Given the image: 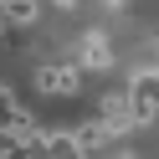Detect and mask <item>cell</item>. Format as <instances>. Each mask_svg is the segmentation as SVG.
<instances>
[{
  "label": "cell",
  "instance_id": "1",
  "mask_svg": "<svg viewBox=\"0 0 159 159\" xmlns=\"http://www.w3.org/2000/svg\"><path fill=\"white\" fill-rule=\"evenodd\" d=\"M128 103H134V118H139V123H149V118L159 113V67H144V72L134 77Z\"/></svg>",
  "mask_w": 159,
  "mask_h": 159
},
{
  "label": "cell",
  "instance_id": "2",
  "mask_svg": "<svg viewBox=\"0 0 159 159\" xmlns=\"http://www.w3.org/2000/svg\"><path fill=\"white\" fill-rule=\"evenodd\" d=\"M108 62H113V46H108L98 31H87L82 52H77V67H82V72H108Z\"/></svg>",
  "mask_w": 159,
  "mask_h": 159
},
{
  "label": "cell",
  "instance_id": "3",
  "mask_svg": "<svg viewBox=\"0 0 159 159\" xmlns=\"http://www.w3.org/2000/svg\"><path fill=\"white\" fill-rule=\"evenodd\" d=\"M77 77H82V67H41L36 87L41 93H77Z\"/></svg>",
  "mask_w": 159,
  "mask_h": 159
},
{
  "label": "cell",
  "instance_id": "4",
  "mask_svg": "<svg viewBox=\"0 0 159 159\" xmlns=\"http://www.w3.org/2000/svg\"><path fill=\"white\" fill-rule=\"evenodd\" d=\"M103 128H108V134H128V128H139L134 103H128V98H108V103H103Z\"/></svg>",
  "mask_w": 159,
  "mask_h": 159
},
{
  "label": "cell",
  "instance_id": "5",
  "mask_svg": "<svg viewBox=\"0 0 159 159\" xmlns=\"http://www.w3.org/2000/svg\"><path fill=\"white\" fill-rule=\"evenodd\" d=\"M103 139H108L103 118H93V123H82V128L72 134V154H98V149H103Z\"/></svg>",
  "mask_w": 159,
  "mask_h": 159
},
{
  "label": "cell",
  "instance_id": "6",
  "mask_svg": "<svg viewBox=\"0 0 159 159\" xmlns=\"http://www.w3.org/2000/svg\"><path fill=\"white\" fill-rule=\"evenodd\" d=\"M0 16H5V21L31 26V21H36V0H5V5H0Z\"/></svg>",
  "mask_w": 159,
  "mask_h": 159
},
{
  "label": "cell",
  "instance_id": "7",
  "mask_svg": "<svg viewBox=\"0 0 159 159\" xmlns=\"http://www.w3.org/2000/svg\"><path fill=\"white\" fill-rule=\"evenodd\" d=\"M21 108H16V93H11V87H0V128H16V123H21Z\"/></svg>",
  "mask_w": 159,
  "mask_h": 159
},
{
  "label": "cell",
  "instance_id": "8",
  "mask_svg": "<svg viewBox=\"0 0 159 159\" xmlns=\"http://www.w3.org/2000/svg\"><path fill=\"white\" fill-rule=\"evenodd\" d=\"M52 5H62V11H67V5H77V0H52Z\"/></svg>",
  "mask_w": 159,
  "mask_h": 159
},
{
  "label": "cell",
  "instance_id": "9",
  "mask_svg": "<svg viewBox=\"0 0 159 159\" xmlns=\"http://www.w3.org/2000/svg\"><path fill=\"white\" fill-rule=\"evenodd\" d=\"M108 5H128V0H108Z\"/></svg>",
  "mask_w": 159,
  "mask_h": 159
},
{
  "label": "cell",
  "instance_id": "10",
  "mask_svg": "<svg viewBox=\"0 0 159 159\" xmlns=\"http://www.w3.org/2000/svg\"><path fill=\"white\" fill-rule=\"evenodd\" d=\"M0 5H5V0H0Z\"/></svg>",
  "mask_w": 159,
  "mask_h": 159
}]
</instances>
